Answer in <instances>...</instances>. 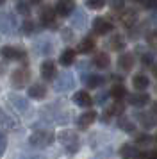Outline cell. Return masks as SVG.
<instances>
[{
    "instance_id": "cell-1",
    "label": "cell",
    "mask_w": 157,
    "mask_h": 159,
    "mask_svg": "<svg viewBox=\"0 0 157 159\" xmlns=\"http://www.w3.org/2000/svg\"><path fill=\"white\" fill-rule=\"evenodd\" d=\"M29 143L32 147H38V148L48 147V145L54 143V132H50V130H34L29 138Z\"/></svg>"
},
{
    "instance_id": "cell-2",
    "label": "cell",
    "mask_w": 157,
    "mask_h": 159,
    "mask_svg": "<svg viewBox=\"0 0 157 159\" xmlns=\"http://www.w3.org/2000/svg\"><path fill=\"white\" fill-rule=\"evenodd\" d=\"M59 141L63 143V147L68 152H77L78 145H80L78 136L73 132V130H63V132H59Z\"/></svg>"
},
{
    "instance_id": "cell-3",
    "label": "cell",
    "mask_w": 157,
    "mask_h": 159,
    "mask_svg": "<svg viewBox=\"0 0 157 159\" xmlns=\"http://www.w3.org/2000/svg\"><path fill=\"white\" fill-rule=\"evenodd\" d=\"M16 30V18L13 13H2L0 15V32L4 34H14Z\"/></svg>"
},
{
    "instance_id": "cell-4",
    "label": "cell",
    "mask_w": 157,
    "mask_h": 159,
    "mask_svg": "<svg viewBox=\"0 0 157 159\" xmlns=\"http://www.w3.org/2000/svg\"><path fill=\"white\" fill-rule=\"evenodd\" d=\"M73 86H75L73 75L68 73V72L61 73L59 79H57V82H56V91H70V89H73Z\"/></svg>"
},
{
    "instance_id": "cell-5",
    "label": "cell",
    "mask_w": 157,
    "mask_h": 159,
    "mask_svg": "<svg viewBox=\"0 0 157 159\" xmlns=\"http://www.w3.org/2000/svg\"><path fill=\"white\" fill-rule=\"evenodd\" d=\"M29 80V72L25 68H18V70H14L13 75H11V84L14 88H23L27 84Z\"/></svg>"
},
{
    "instance_id": "cell-6",
    "label": "cell",
    "mask_w": 157,
    "mask_h": 159,
    "mask_svg": "<svg viewBox=\"0 0 157 159\" xmlns=\"http://www.w3.org/2000/svg\"><path fill=\"white\" fill-rule=\"evenodd\" d=\"M113 29H114L113 23L104 20V18H95V22H93V32L98 34V36H104L107 32H111Z\"/></svg>"
},
{
    "instance_id": "cell-7",
    "label": "cell",
    "mask_w": 157,
    "mask_h": 159,
    "mask_svg": "<svg viewBox=\"0 0 157 159\" xmlns=\"http://www.w3.org/2000/svg\"><path fill=\"white\" fill-rule=\"evenodd\" d=\"M120 156L123 159H137V157L143 159V157H146L145 152H139L137 150V147H130V145H123V147H121Z\"/></svg>"
},
{
    "instance_id": "cell-8",
    "label": "cell",
    "mask_w": 157,
    "mask_h": 159,
    "mask_svg": "<svg viewBox=\"0 0 157 159\" xmlns=\"http://www.w3.org/2000/svg\"><path fill=\"white\" fill-rule=\"evenodd\" d=\"M75 9V0H57L56 4V15L68 16Z\"/></svg>"
},
{
    "instance_id": "cell-9",
    "label": "cell",
    "mask_w": 157,
    "mask_h": 159,
    "mask_svg": "<svg viewBox=\"0 0 157 159\" xmlns=\"http://www.w3.org/2000/svg\"><path fill=\"white\" fill-rule=\"evenodd\" d=\"M7 100L11 102V106H13L16 111H20V113H25L27 107H29L27 98H23V97H20V95H16V93H9L7 95Z\"/></svg>"
},
{
    "instance_id": "cell-10",
    "label": "cell",
    "mask_w": 157,
    "mask_h": 159,
    "mask_svg": "<svg viewBox=\"0 0 157 159\" xmlns=\"http://www.w3.org/2000/svg\"><path fill=\"white\" fill-rule=\"evenodd\" d=\"M0 56H2L4 59H23L25 57V52H21V50H18V48H14V47L6 45V47L0 48Z\"/></svg>"
},
{
    "instance_id": "cell-11",
    "label": "cell",
    "mask_w": 157,
    "mask_h": 159,
    "mask_svg": "<svg viewBox=\"0 0 157 159\" xmlns=\"http://www.w3.org/2000/svg\"><path fill=\"white\" fill-rule=\"evenodd\" d=\"M41 23L43 25H50V29H56V23H54V20H56V13H54V9L50 7V6H45V7L41 9Z\"/></svg>"
},
{
    "instance_id": "cell-12",
    "label": "cell",
    "mask_w": 157,
    "mask_h": 159,
    "mask_svg": "<svg viewBox=\"0 0 157 159\" xmlns=\"http://www.w3.org/2000/svg\"><path fill=\"white\" fill-rule=\"evenodd\" d=\"M41 77L45 80H52L54 77L57 75V70H56V65L52 63V61H43L41 63Z\"/></svg>"
},
{
    "instance_id": "cell-13",
    "label": "cell",
    "mask_w": 157,
    "mask_h": 159,
    "mask_svg": "<svg viewBox=\"0 0 157 159\" xmlns=\"http://www.w3.org/2000/svg\"><path fill=\"white\" fill-rule=\"evenodd\" d=\"M148 102H150V95H146V93H136V95L128 97V104L134 106V107H143Z\"/></svg>"
},
{
    "instance_id": "cell-14",
    "label": "cell",
    "mask_w": 157,
    "mask_h": 159,
    "mask_svg": "<svg viewBox=\"0 0 157 159\" xmlns=\"http://www.w3.org/2000/svg\"><path fill=\"white\" fill-rule=\"evenodd\" d=\"M73 100H75V104L80 106V107H89V106L93 104L91 95L87 93V91H77L75 97H73Z\"/></svg>"
},
{
    "instance_id": "cell-15",
    "label": "cell",
    "mask_w": 157,
    "mask_h": 159,
    "mask_svg": "<svg viewBox=\"0 0 157 159\" xmlns=\"http://www.w3.org/2000/svg\"><path fill=\"white\" fill-rule=\"evenodd\" d=\"M0 123H2L4 127H7V129H16V127H18L16 118H13V116L9 115L7 111H4L2 107H0Z\"/></svg>"
},
{
    "instance_id": "cell-16",
    "label": "cell",
    "mask_w": 157,
    "mask_h": 159,
    "mask_svg": "<svg viewBox=\"0 0 157 159\" xmlns=\"http://www.w3.org/2000/svg\"><path fill=\"white\" fill-rule=\"evenodd\" d=\"M45 95H47V88L43 86V84H32V86L29 88V97L30 98H36V100H41L45 98Z\"/></svg>"
},
{
    "instance_id": "cell-17",
    "label": "cell",
    "mask_w": 157,
    "mask_h": 159,
    "mask_svg": "<svg viewBox=\"0 0 157 159\" xmlns=\"http://www.w3.org/2000/svg\"><path fill=\"white\" fill-rule=\"evenodd\" d=\"M95 120H96V113L89 109V111H86V113L80 115V118H78V125H80L82 129H86V127H89Z\"/></svg>"
},
{
    "instance_id": "cell-18",
    "label": "cell",
    "mask_w": 157,
    "mask_h": 159,
    "mask_svg": "<svg viewBox=\"0 0 157 159\" xmlns=\"http://www.w3.org/2000/svg\"><path fill=\"white\" fill-rule=\"evenodd\" d=\"M118 65H120L121 70L128 72V70L134 66V56H132V54H121L120 59H118Z\"/></svg>"
},
{
    "instance_id": "cell-19",
    "label": "cell",
    "mask_w": 157,
    "mask_h": 159,
    "mask_svg": "<svg viewBox=\"0 0 157 159\" xmlns=\"http://www.w3.org/2000/svg\"><path fill=\"white\" fill-rule=\"evenodd\" d=\"M84 82L87 84V88H91V89H95V88H98L104 84V77L102 75H95V73H89L87 77H84Z\"/></svg>"
},
{
    "instance_id": "cell-20",
    "label": "cell",
    "mask_w": 157,
    "mask_h": 159,
    "mask_svg": "<svg viewBox=\"0 0 157 159\" xmlns=\"http://www.w3.org/2000/svg\"><path fill=\"white\" fill-rule=\"evenodd\" d=\"M132 84H134V88L136 89H146L148 88V84H150V80H148V77L146 75H143V73H137L134 79H132Z\"/></svg>"
},
{
    "instance_id": "cell-21",
    "label": "cell",
    "mask_w": 157,
    "mask_h": 159,
    "mask_svg": "<svg viewBox=\"0 0 157 159\" xmlns=\"http://www.w3.org/2000/svg\"><path fill=\"white\" fill-rule=\"evenodd\" d=\"M14 7H16V13H20L23 16L30 15V2L29 0H16Z\"/></svg>"
},
{
    "instance_id": "cell-22",
    "label": "cell",
    "mask_w": 157,
    "mask_h": 159,
    "mask_svg": "<svg viewBox=\"0 0 157 159\" xmlns=\"http://www.w3.org/2000/svg\"><path fill=\"white\" fill-rule=\"evenodd\" d=\"M95 65L98 66V68H107V66L111 65V59H109V56H107L105 52H98L95 56Z\"/></svg>"
},
{
    "instance_id": "cell-23",
    "label": "cell",
    "mask_w": 157,
    "mask_h": 159,
    "mask_svg": "<svg viewBox=\"0 0 157 159\" xmlns=\"http://www.w3.org/2000/svg\"><path fill=\"white\" fill-rule=\"evenodd\" d=\"M111 97H113L114 100H121L123 97H127V89L125 86H121V84H114L111 88Z\"/></svg>"
},
{
    "instance_id": "cell-24",
    "label": "cell",
    "mask_w": 157,
    "mask_h": 159,
    "mask_svg": "<svg viewBox=\"0 0 157 159\" xmlns=\"http://www.w3.org/2000/svg\"><path fill=\"white\" fill-rule=\"evenodd\" d=\"M93 48H95L93 38H84V39L78 43V52H80V54H87V52H91Z\"/></svg>"
},
{
    "instance_id": "cell-25",
    "label": "cell",
    "mask_w": 157,
    "mask_h": 159,
    "mask_svg": "<svg viewBox=\"0 0 157 159\" xmlns=\"http://www.w3.org/2000/svg\"><path fill=\"white\" fill-rule=\"evenodd\" d=\"M118 127L123 129L125 132H136V125L130 122V118H125V116L118 118Z\"/></svg>"
},
{
    "instance_id": "cell-26",
    "label": "cell",
    "mask_w": 157,
    "mask_h": 159,
    "mask_svg": "<svg viewBox=\"0 0 157 159\" xmlns=\"http://www.w3.org/2000/svg\"><path fill=\"white\" fill-rule=\"evenodd\" d=\"M59 61H61V65H63V66H70V65H73V61H75V52L71 50V48L64 50Z\"/></svg>"
},
{
    "instance_id": "cell-27",
    "label": "cell",
    "mask_w": 157,
    "mask_h": 159,
    "mask_svg": "<svg viewBox=\"0 0 157 159\" xmlns=\"http://www.w3.org/2000/svg\"><path fill=\"white\" fill-rule=\"evenodd\" d=\"M36 50L39 52V54H50L52 52V45H50V41L47 39H39L38 43H36Z\"/></svg>"
},
{
    "instance_id": "cell-28",
    "label": "cell",
    "mask_w": 157,
    "mask_h": 159,
    "mask_svg": "<svg viewBox=\"0 0 157 159\" xmlns=\"http://www.w3.org/2000/svg\"><path fill=\"white\" fill-rule=\"evenodd\" d=\"M111 48L113 50H123V47H125V41H123V38L120 36V34H116V36L111 38Z\"/></svg>"
},
{
    "instance_id": "cell-29",
    "label": "cell",
    "mask_w": 157,
    "mask_h": 159,
    "mask_svg": "<svg viewBox=\"0 0 157 159\" xmlns=\"http://www.w3.org/2000/svg\"><path fill=\"white\" fill-rule=\"evenodd\" d=\"M136 18H137V13H136V11H127L125 15L121 16V22L125 23L127 27H130V25L136 22Z\"/></svg>"
},
{
    "instance_id": "cell-30",
    "label": "cell",
    "mask_w": 157,
    "mask_h": 159,
    "mask_svg": "<svg viewBox=\"0 0 157 159\" xmlns=\"http://www.w3.org/2000/svg\"><path fill=\"white\" fill-rule=\"evenodd\" d=\"M136 118H139V122H141L143 125L146 127V129H148V127H154V125H155V120H148V118H150L148 115H141V113H139V115H136Z\"/></svg>"
},
{
    "instance_id": "cell-31",
    "label": "cell",
    "mask_w": 157,
    "mask_h": 159,
    "mask_svg": "<svg viewBox=\"0 0 157 159\" xmlns=\"http://www.w3.org/2000/svg\"><path fill=\"white\" fill-rule=\"evenodd\" d=\"M21 30H23V34H32L34 32V22L32 20H25L23 25H21Z\"/></svg>"
},
{
    "instance_id": "cell-32",
    "label": "cell",
    "mask_w": 157,
    "mask_h": 159,
    "mask_svg": "<svg viewBox=\"0 0 157 159\" xmlns=\"http://www.w3.org/2000/svg\"><path fill=\"white\" fill-rule=\"evenodd\" d=\"M105 4V0H86V6L89 9H100Z\"/></svg>"
},
{
    "instance_id": "cell-33",
    "label": "cell",
    "mask_w": 157,
    "mask_h": 159,
    "mask_svg": "<svg viewBox=\"0 0 157 159\" xmlns=\"http://www.w3.org/2000/svg\"><path fill=\"white\" fill-rule=\"evenodd\" d=\"M6 148H7V136L4 132H0V157L6 154Z\"/></svg>"
},
{
    "instance_id": "cell-34",
    "label": "cell",
    "mask_w": 157,
    "mask_h": 159,
    "mask_svg": "<svg viewBox=\"0 0 157 159\" xmlns=\"http://www.w3.org/2000/svg\"><path fill=\"white\" fill-rule=\"evenodd\" d=\"M109 6H111V9H114V11H120V9H123L125 2H123V0H109Z\"/></svg>"
},
{
    "instance_id": "cell-35",
    "label": "cell",
    "mask_w": 157,
    "mask_h": 159,
    "mask_svg": "<svg viewBox=\"0 0 157 159\" xmlns=\"http://www.w3.org/2000/svg\"><path fill=\"white\" fill-rule=\"evenodd\" d=\"M109 113H111V115H121V113H123V104L118 100L113 107H111V111H109Z\"/></svg>"
},
{
    "instance_id": "cell-36",
    "label": "cell",
    "mask_w": 157,
    "mask_h": 159,
    "mask_svg": "<svg viewBox=\"0 0 157 159\" xmlns=\"http://www.w3.org/2000/svg\"><path fill=\"white\" fill-rule=\"evenodd\" d=\"M150 141H152L150 134H141V136H137V143H150Z\"/></svg>"
},
{
    "instance_id": "cell-37",
    "label": "cell",
    "mask_w": 157,
    "mask_h": 159,
    "mask_svg": "<svg viewBox=\"0 0 157 159\" xmlns=\"http://www.w3.org/2000/svg\"><path fill=\"white\" fill-rule=\"evenodd\" d=\"M141 61H143V65H152L154 57H152V54H145V56L141 57Z\"/></svg>"
},
{
    "instance_id": "cell-38",
    "label": "cell",
    "mask_w": 157,
    "mask_h": 159,
    "mask_svg": "<svg viewBox=\"0 0 157 159\" xmlns=\"http://www.w3.org/2000/svg\"><path fill=\"white\" fill-rule=\"evenodd\" d=\"M148 159H157V148H155V150H152L148 154Z\"/></svg>"
},
{
    "instance_id": "cell-39",
    "label": "cell",
    "mask_w": 157,
    "mask_h": 159,
    "mask_svg": "<svg viewBox=\"0 0 157 159\" xmlns=\"http://www.w3.org/2000/svg\"><path fill=\"white\" fill-rule=\"evenodd\" d=\"M4 72H6V66H4V65H2V63H0V75H2V73H4Z\"/></svg>"
},
{
    "instance_id": "cell-40",
    "label": "cell",
    "mask_w": 157,
    "mask_h": 159,
    "mask_svg": "<svg viewBox=\"0 0 157 159\" xmlns=\"http://www.w3.org/2000/svg\"><path fill=\"white\" fill-rule=\"evenodd\" d=\"M152 72H154V75L157 77V65H154V66H152Z\"/></svg>"
},
{
    "instance_id": "cell-41",
    "label": "cell",
    "mask_w": 157,
    "mask_h": 159,
    "mask_svg": "<svg viewBox=\"0 0 157 159\" xmlns=\"http://www.w3.org/2000/svg\"><path fill=\"white\" fill-rule=\"evenodd\" d=\"M27 159H45V157H41V156H30V157H27Z\"/></svg>"
},
{
    "instance_id": "cell-42",
    "label": "cell",
    "mask_w": 157,
    "mask_h": 159,
    "mask_svg": "<svg viewBox=\"0 0 157 159\" xmlns=\"http://www.w3.org/2000/svg\"><path fill=\"white\" fill-rule=\"evenodd\" d=\"M152 41H157V30L154 32V36H152Z\"/></svg>"
},
{
    "instance_id": "cell-43",
    "label": "cell",
    "mask_w": 157,
    "mask_h": 159,
    "mask_svg": "<svg viewBox=\"0 0 157 159\" xmlns=\"http://www.w3.org/2000/svg\"><path fill=\"white\" fill-rule=\"evenodd\" d=\"M154 115H157V104H154Z\"/></svg>"
},
{
    "instance_id": "cell-44",
    "label": "cell",
    "mask_w": 157,
    "mask_h": 159,
    "mask_svg": "<svg viewBox=\"0 0 157 159\" xmlns=\"http://www.w3.org/2000/svg\"><path fill=\"white\" fill-rule=\"evenodd\" d=\"M29 2H32V4H38V2H41V0H29Z\"/></svg>"
},
{
    "instance_id": "cell-45",
    "label": "cell",
    "mask_w": 157,
    "mask_h": 159,
    "mask_svg": "<svg viewBox=\"0 0 157 159\" xmlns=\"http://www.w3.org/2000/svg\"><path fill=\"white\" fill-rule=\"evenodd\" d=\"M7 0H0V6H2V4H6Z\"/></svg>"
},
{
    "instance_id": "cell-46",
    "label": "cell",
    "mask_w": 157,
    "mask_h": 159,
    "mask_svg": "<svg viewBox=\"0 0 157 159\" xmlns=\"http://www.w3.org/2000/svg\"><path fill=\"white\" fill-rule=\"evenodd\" d=\"M155 141H157V134H155Z\"/></svg>"
}]
</instances>
